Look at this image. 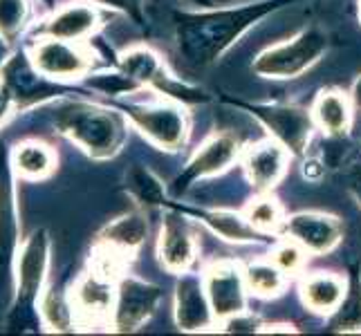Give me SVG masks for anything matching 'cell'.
Segmentation results:
<instances>
[{
    "mask_svg": "<svg viewBox=\"0 0 361 336\" xmlns=\"http://www.w3.org/2000/svg\"><path fill=\"white\" fill-rule=\"evenodd\" d=\"M32 20L30 0H0V41L16 43Z\"/></svg>",
    "mask_w": 361,
    "mask_h": 336,
    "instance_id": "obj_27",
    "label": "cell"
},
{
    "mask_svg": "<svg viewBox=\"0 0 361 336\" xmlns=\"http://www.w3.org/2000/svg\"><path fill=\"white\" fill-rule=\"evenodd\" d=\"M0 77L5 79L11 97H14L16 108L43 104L59 92V81L47 79L45 74L36 70L30 61V54L11 56L7 63L0 68Z\"/></svg>",
    "mask_w": 361,
    "mask_h": 336,
    "instance_id": "obj_12",
    "label": "cell"
},
{
    "mask_svg": "<svg viewBox=\"0 0 361 336\" xmlns=\"http://www.w3.org/2000/svg\"><path fill=\"white\" fill-rule=\"evenodd\" d=\"M305 249L298 244L296 240H283V242H279L276 247H274V251H271V263L276 265L281 271H285V273H294V271H298L303 267V263H305Z\"/></svg>",
    "mask_w": 361,
    "mask_h": 336,
    "instance_id": "obj_32",
    "label": "cell"
},
{
    "mask_svg": "<svg viewBox=\"0 0 361 336\" xmlns=\"http://www.w3.org/2000/svg\"><path fill=\"white\" fill-rule=\"evenodd\" d=\"M146 235H148L146 216L142 213V211H130V213H123L117 220L110 222L108 227L99 233L97 242L133 256L137 249L146 242Z\"/></svg>",
    "mask_w": 361,
    "mask_h": 336,
    "instance_id": "obj_21",
    "label": "cell"
},
{
    "mask_svg": "<svg viewBox=\"0 0 361 336\" xmlns=\"http://www.w3.org/2000/svg\"><path fill=\"white\" fill-rule=\"evenodd\" d=\"M161 301L159 287L133 276H121L117 282L115 307L110 314V328L115 332H135L155 314Z\"/></svg>",
    "mask_w": 361,
    "mask_h": 336,
    "instance_id": "obj_9",
    "label": "cell"
},
{
    "mask_svg": "<svg viewBox=\"0 0 361 336\" xmlns=\"http://www.w3.org/2000/svg\"><path fill=\"white\" fill-rule=\"evenodd\" d=\"M200 3H207V0H200Z\"/></svg>",
    "mask_w": 361,
    "mask_h": 336,
    "instance_id": "obj_42",
    "label": "cell"
},
{
    "mask_svg": "<svg viewBox=\"0 0 361 336\" xmlns=\"http://www.w3.org/2000/svg\"><path fill=\"white\" fill-rule=\"evenodd\" d=\"M200 218L222 240L243 244V242H258L263 238V233L252 222L238 213H233V211H209V213H202Z\"/></svg>",
    "mask_w": 361,
    "mask_h": 336,
    "instance_id": "obj_25",
    "label": "cell"
},
{
    "mask_svg": "<svg viewBox=\"0 0 361 336\" xmlns=\"http://www.w3.org/2000/svg\"><path fill=\"white\" fill-rule=\"evenodd\" d=\"M123 115L161 151H180L189 137V119L178 104H128Z\"/></svg>",
    "mask_w": 361,
    "mask_h": 336,
    "instance_id": "obj_4",
    "label": "cell"
},
{
    "mask_svg": "<svg viewBox=\"0 0 361 336\" xmlns=\"http://www.w3.org/2000/svg\"><path fill=\"white\" fill-rule=\"evenodd\" d=\"M292 0H260L243 7L200 11V14H182L176 23V39L180 54L193 68H207L214 63L227 47H231L240 36L265 18L269 11L279 9Z\"/></svg>",
    "mask_w": 361,
    "mask_h": 336,
    "instance_id": "obj_1",
    "label": "cell"
},
{
    "mask_svg": "<svg viewBox=\"0 0 361 336\" xmlns=\"http://www.w3.org/2000/svg\"><path fill=\"white\" fill-rule=\"evenodd\" d=\"M30 61L41 74L52 81H72L88 77L94 56L85 43L56 39V36L39 34V39L30 47Z\"/></svg>",
    "mask_w": 361,
    "mask_h": 336,
    "instance_id": "obj_5",
    "label": "cell"
},
{
    "mask_svg": "<svg viewBox=\"0 0 361 336\" xmlns=\"http://www.w3.org/2000/svg\"><path fill=\"white\" fill-rule=\"evenodd\" d=\"M14 108H16L14 97H11V92H9V88H7L5 79L0 77V123H5V121L9 119L11 110H14Z\"/></svg>",
    "mask_w": 361,
    "mask_h": 336,
    "instance_id": "obj_35",
    "label": "cell"
},
{
    "mask_svg": "<svg viewBox=\"0 0 361 336\" xmlns=\"http://www.w3.org/2000/svg\"><path fill=\"white\" fill-rule=\"evenodd\" d=\"M88 85L97 92H104V94H126L133 92L137 88H142L140 83H135L130 77H126L121 70L119 72H104V74H88Z\"/></svg>",
    "mask_w": 361,
    "mask_h": 336,
    "instance_id": "obj_31",
    "label": "cell"
},
{
    "mask_svg": "<svg viewBox=\"0 0 361 336\" xmlns=\"http://www.w3.org/2000/svg\"><path fill=\"white\" fill-rule=\"evenodd\" d=\"M16 173L9 153L0 151V278L14 285V263L20 249V213L16 200Z\"/></svg>",
    "mask_w": 361,
    "mask_h": 336,
    "instance_id": "obj_8",
    "label": "cell"
},
{
    "mask_svg": "<svg viewBox=\"0 0 361 336\" xmlns=\"http://www.w3.org/2000/svg\"><path fill=\"white\" fill-rule=\"evenodd\" d=\"M119 70L130 77L135 83H140L142 88H155L169 77V72L161 63V58L146 45H133L128 49H123L117 61Z\"/></svg>",
    "mask_w": 361,
    "mask_h": 336,
    "instance_id": "obj_22",
    "label": "cell"
},
{
    "mask_svg": "<svg viewBox=\"0 0 361 336\" xmlns=\"http://www.w3.org/2000/svg\"><path fill=\"white\" fill-rule=\"evenodd\" d=\"M290 151L276 139H265L256 146H252L243 157V168L247 173L249 184L258 193H267L276 186L290 164Z\"/></svg>",
    "mask_w": 361,
    "mask_h": 336,
    "instance_id": "obj_16",
    "label": "cell"
},
{
    "mask_svg": "<svg viewBox=\"0 0 361 336\" xmlns=\"http://www.w3.org/2000/svg\"><path fill=\"white\" fill-rule=\"evenodd\" d=\"M102 25V11L94 0H72L61 7H54L39 34L56 36V39L85 43Z\"/></svg>",
    "mask_w": 361,
    "mask_h": 336,
    "instance_id": "obj_13",
    "label": "cell"
},
{
    "mask_svg": "<svg viewBox=\"0 0 361 336\" xmlns=\"http://www.w3.org/2000/svg\"><path fill=\"white\" fill-rule=\"evenodd\" d=\"M359 18H361V0H359Z\"/></svg>",
    "mask_w": 361,
    "mask_h": 336,
    "instance_id": "obj_41",
    "label": "cell"
},
{
    "mask_svg": "<svg viewBox=\"0 0 361 336\" xmlns=\"http://www.w3.org/2000/svg\"><path fill=\"white\" fill-rule=\"evenodd\" d=\"M222 332H260V321L243 312L222 321Z\"/></svg>",
    "mask_w": 361,
    "mask_h": 336,
    "instance_id": "obj_33",
    "label": "cell"
},
{
    "mask_svg": "<svg viewBox=\"0 0 361 336\" xmlns=\"http://www.w3.org/2000/svg\"><path fill=\"white\" fill-rule=\"evenodd\" d=\"M350 191L357 197V202L361 204V166H357L350 175Z\"/></svg>",
    "mask_w": 361,
    "mask_h": 336,
    "instance_id": "obj_37",
    "label": "cell"
},
{
    "mask_svg": "<svg viewBox=\"0 0 361 336\" xmlns=\"http://www.w3.org/2000/svg\"><path fill=\"white\" fill-rule=\"evenodd\" d=\"M350 99H353V106H355V110H359V112H361V77L355 81V88H353V94H350Z\"/></svg>",
    "mask_w": 361,
    "mask_h": 336,
    "instance_id": "obj_39",
    "label": "cell"
},
{
    "mask_svg": "<svg viewBox=\"0 0 361 336\" xmlns=\"http://www.w3.org/2000/svg\"><path fill=\"white\" fill-rule=\"evenodd\" d=\"M260 332H263V334H269V332L290 334V332H296V330H294V325H290V323H274V325H260Z\"/></svg>",
    "mask_w": 361,
    "mask_h": 336,
    "instance_id": "obj_38",
    "label": "cell"
},
{
    "mask_svg": "<svg viewBox=\"0 0 361 336\" xmlns=\"http://www.w3.org/2000/svg\"><path fill=\"white\" fill-rule=\"evenodd\" d=\"M49 271V235L36 229L30 238L20 242L14 263V301L23 312H30L39 305L45 292V280Z\"/></svg>",
    "mask_w": 361,
    "mask_h": 336,
    "instance_id": "obj_6",
    "label": "cell"
},
{
    "mask_svg": "<svg viewBox=\"0 0 361 336\" xmlns=\"http://www.w3.org/2000/svg\"><path fill=\"white\" fill-rule=\"evenodd\" d=\"M348 290V282L328 271H314L303 278L301 282V296L305 307H310L317 314H332L343 301Z\"/></svg>",
    "mask_w": 361,
    "mask_h": 336,
    "instance_id": "obj_20",
    "label": "cell"
},
{
    "mask_svg": "<svg viewBox=\"0 0 361 336\" xmlns=\"http://www.w3.org/2000/svg\"><path fill=\"white\" fill-rule=\"evenodd\" d=\"M68 296L79 321L83 323L108 321L110 325V314H113L115 296H117L115 280H110L102 276V273H97L94 269H90L77 278Z\"/></svg>",
    "mask_w": 361,
    "mask_h": 336,
    "instance_id": "obj_11",
    "label": "cell"
},
{
    "mask_svg": "<svg viewBox=\"0 0 361 336\" xmlns=\"http://www.w3.org/2000/svg\"><path fill=\"white\" fill-rule=\"evenodd\" d=\"M323 173H326V166L321 164L319 159H307L305 166H303V175L312 182H319L323 178Z\"/></svg>",
    "mask_w": 361,
    "mask_h": 336,
    "instance_id": "obj_36",
    "label": "cell"
},
{
    "mask_svg": "<svg viewBox=\"0 0 361 336\" xmlns=\"http://www.w3.org/2000/svg\"><path fill=\"white\" fill-rule=\"evenodd\" d=\"M97 5H104V7H115V9H121V11H126V14L137 20V23H142V5H144V0H94Z\"/></svg>",
    "mask_w": 361,
    "mask_h": 336,
    "instance_id": "obj_34",
    "label": "cell"
},
{
    "mask_svg": "<svg viewBox=\"0 0 361 336\" xmlns=\"http://www.w3.org/2000/svg\"><path fill=\"white\" fill-rule=\"evenodd\" d=\"M252 115L269 130L276 142H281L292 155H303L314 132V115L305 108L285 104H254L245 106Z\"/></svg>",
    "mask_w": 361,
    "mask_h": 336,
    "instance_id": "obj_7",
    "label": "cell"
},
{
    "mask_svg": "<svg viewBox=\"0 0 361 336\" xmlns=\"http://www.w3.org/2000/svg\"><path fill=\"white\" fill-rule=\"evenodd\" d=\"M41 3H43L47 9H54V7H56V0H41Z\"/></svg>",
    "mask_w": 361,
    "mask_h": 336,
    "instance_id": "obj_40",
    "label": "cell"
},
{
    "mask_svg": "<svg viewBox=\"0 0 361 336\" xmlns=\"http://www.w3.org/2000/svg\"><path fill=\"white\" fill-rule=\"evenodd\" d=\"M128 189L130 193L146 206L161 204L164 200V186L148 168H133L128 175Z\"/></svg>",
    "mask_w": 361,
    "mask_h": 336,
    "instance_id": "obj_30",
    "label": "cell"
},
{
    "mask_svg": "<svg viewBox=\"0 0 361 336\" xmlns=\"http://www.w3.org/2000/svg\"><path fill=\"white\" fill-rule=\"evenodd\" d=\"M176 287V323L184 332H204L216 325V314L211 309L204 280L195 273H180Z\"/></svg>",
    "mask_w": 361,
    "mask_h": 336,
    "instance_id": "obj_15",
    "label": "cell"
},
{
    "mask_svg": "<svg viewBox=\"0 0 361 336\" xmlns=\"http://www.w3.org/2000/svg\"><path fill=\"white\" fill-rule=\"evenodd\" d=\"M245 218L254 224V227L260 233H271V231H279L283 220V206L279 204V200H274L269 195H263L254 200L252 204L247 206V213Z\"/></svg>",
    "mask_w": 361,
    "mask_h": 336,
    "instance_id": "obj_29",
    "label": "cell"
},
{
    "mask_svg": "<svg viewBox=\"0 0 361 336\" xmlns=\"http://www.w3.org/2000/svg\"><path fill=\"white\" fill-rule=\"evenodd\" d=\"M332 332H361V280L350 278L341 305L332 312L330 325Z\"/></svg>",
    "mask_w": 361,
    "mask_h": 336,
    "instance_id": "obj_26",
    "label": "cell"
},
{
    "mask_svg": "<svg viewBox=\"0 0 361 336\" xmlns=\"http://www.w3.org/2000/svg\"><path fill=\"white\" fill-rule=\"evenodd\" d=\"M54 128L92 159L115 157L128 139V117L123 112L83 99L59 106Z\"/></svg>",
    "mask_w": 361,
    "mask_h": 336,
    "instance_id": "obj_2",
    "label": "cell"
},
{
    "mask_svg": "<svg viewBox=\"0 0 361 336\" xmlns=\"http://www.w3.org/2000/svg\"><path fill=\"white\" fill-rule=\"evenodd\" d=\"M247 290L260 296L271 298L285 290V271H281L274 263H254L245 269Z\"/></svg>",
    "mask_w": 361,
    "mask_h": 336,
    "instance_id": "obj_28",
    "label": "cell"
},
{
    "mask_svg": "<svg viewBox=\"0 0 361 336\" xmlns=\"http://www.w3.org/2000/svg\"><path fill=\"white\" fill-rule=\"evenodd\" d=\"M39 321L47 332H72L79 325V318L70 303V296L56 290H45L41 294Z\"/></svg>",
    "mask_w": 361,
    "mask_h": 336,
    "instance_id": "obj_24",
    "label": "cell"
},
{
    "mask_svg": "<svg viewBox=\"0 0 361 336\" xmlns=\"http://www.w3.org/2000/svg\"><path fill=\"white\" fill-rule=\"evenodd\" d=\"M285 233L301 244L307 254H330L341 242V222L326 213H296L285 220Z\"/></svg>",
    "mask_w": 361,
    "mask_h": 336,
    "instance_id": "obj_17",
    "label": "cell"
},
{
    "mask_svg": "<svg viewBox=\"0 0 361 336\" xmlns=\"http://www.w3.org/2000/svg\"><path fill=\"white\" fill-rule=\"evenodd\" d=\"M238 157H240V142L233 135H214L197 148L191 161L186 164L184 173L176 182L178 191L189 189L193 182L202 178H211L227 170Z\"/></svg>",
    "mask_w": 361,
    "mask_h": 336,
    "instance_id": "obj_14",
    "label": "cell"
},
{
    "mask_svg": "<svg viewBox=\"0 0 361 336\" xmlns=\"http://www.w3.org/2000/svg\"><path fill=\"white\" fill-rule=\"evenodd\" d=\"M195 254H197V242L189 222L176 213L166 216L157 240V256L161 267L171 273H184L193 265Z\"/></svg>",
    "mask_w": 361,
    "mask_h": 336,
    "instance_id": "obj_18",
    "label": "cell"
},
{
    "mask_svg": "<svg viewBox=\"0 0 361 336\" xmlns=\"http://www.w3.org/2000/svg\"><path fill=\"white\" fill-rule=\"evenodd\" d=\"M202 280L216 321H225L229 316L245 312L247 280H245V271H240L238 265L229 263V260H222V263H216L207 269Z\"/></svg>",
    "mask_w": 361,
    "mask_h": 336,
    "instance_id": "obj_10",
    "label": "cell"
},
{
    "mask_svg": "<svg viewBox=\"0 0 361 336\" xmlns=\"http://www.w3.org/2000/svg\"><path fill=\"white\" fill-rule=\"evenodd\" d=\"M11 168L16 178L39 182L49 178L56 170V153L54 148L43 139H23L9 153Z\"/></svg>",
    "mask_w": 361,
    "mask_h": 336,
    "instance_id": "obj_19",
    "label": "cell"
},
{
    "mask_svg": "<svg viewBox=\"0 0 361 336\" xmlns=\"http://www.w3.org/2000/svg\"><path fill=\"white\" fill-rule=\"evenodd\" d=\"M328 39L319 30H305L292 41L265 49L254 61V72L265 79H296L326 54Z\"/></svg>",
    "mask_w": 361,
    "mask_h": 336,
    "instance_id": "obj_3",
    "label": "cell"
},
{
    "mask_svg": "<svg viewBox=\"0 0 361 336\" xmlns=\"http://www.w3.org/2000/svg\"><path fill=\"white\" fill-rule=\"evenodd\" d=\"M353 99H348L339 90H323L312 108L314 123L330 135V137H341L350 128L353 121Z\"/></svg>",
    "mask_w": 361,
    "mask_h": 336,
    "instance_id": "obj_23",
    "label": "cell"
}]
</instances>
